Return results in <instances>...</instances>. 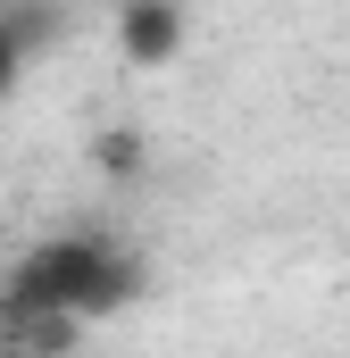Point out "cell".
<instances>
[{
  "label": "cell",
  "instance_id": "6da1fadb",
  "mask_svg": "<svg viewBox=\"0 0 350 358\" xmlns=\"http://www.w3.org/2000/svg\"><path fill=\"white\" fill-rule=\"evenodd\" d=\"M142 250L125 242V234H50V242H34L0 292H25V300H50V308H67V317H117V308H134L142 300Z\"/></svg>",
  "mask_w": 350,
  "mask_h": 358
},
{
  "label": "cell",
  "instance_id": "277c9868",
  "mask_svg": "<svg viewBox=\"0 0 350 358\" xmlns=\"http://www.w3.org/2000/svg\"><path fill=\"white\" fill-rule=\"evenodd\" d=\"M92 167L108 183H134L142 167H150V142L134 134V125H108V134H92Z\"/></svg>",
  "mask_w": 350,
  "mask_h": 358
},
{
  "label": "cell",
  "instance_id": "3957f363",
  "mask_svg": "<svg viewBox=\"0 0 350 358\" xmlns=\"http://www.w3.org/2000/svg\"><path fill=\"white\" fill-rule=\"evenodd\" d=\"M76 334H84V317L25 300V292H0V350H67Z\"/></svg>",
  "mask_w": 350,
  "mask_h": 358
},
{
  "label": "cell",
  "instance_id": "5b68a950",
  "mask_svg": "<svg viewBox=\"0 0 350 358\" xmlns=\"http://www.w3.org/2000/svg\"><path fill=\"white\" fill-rule=\"evenodd\" d=\"M25 59H34V42H25V34H17L8 17H0V100L17 92V76H25Z\"/></svg>",
  "mask_w": 350,
  "mask_h": 358
},
{
  "label": "cell",
  "instance_id": "7a4b0ae2",
  "mask_svg": "<svg viewBox=\"0 0 350 358\" xmlns=\"http://www.w3.org/2000/svg\"><path fill=\"white\" fill-rule=\"evenodd\" d=\"M117 42L134 67H175L183 50V0H125L117 8Z\"/></svg>",
  "mask_w": 350,
  "mask_h": 358
}]
</instances>
